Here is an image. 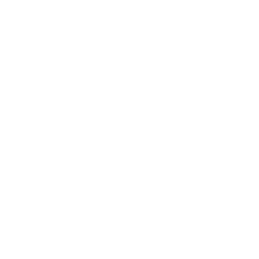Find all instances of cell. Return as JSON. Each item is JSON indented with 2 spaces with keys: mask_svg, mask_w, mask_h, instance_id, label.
I'll return each instance as SVG.
<instances>
[]
</instances>
